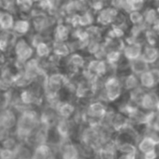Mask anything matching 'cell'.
Segmentation results:
<instances>
[{
	"mask_svg": "<svg viewBox=\"0 0 159 159\" xmlns=\"http://www.w3.org/2000/svg\"><path fill=\"white\" fill-rule=\"evenodd\" d=\"M37 124V114L34 110L21 113L17 123V136L20 140H27Z\"/></svg>",
	"mask_w": 159,
	"mask_h": 159,
	"instance_id": "1",
	"label": "cell"
},
{
	"mask_svg": "<svg viewBox=\"0 0 159 159\" xmlns=\"http://www.w3.org/2000/svg\"><path fill=\"white\" fill-rule=\"evenodd\" d=\"M15 54L17 60L26 63L33 55V48L24 39H20L15 44Z\"/></svg>",
	"mask_w": 159,
	"mask_h": 159,
	"instance_id": "2",
	"label": "cell"
},
{
	"mask_svg": "<svg viewBox=\"0 0 159 159\" xmlns=\"http://www.w3.org/2000/svg\"><path fill=\"white\" fill-rule=\"evenodd\" d=\"M67 83H68V79L64 75L60 73H54L48 75V85L45 89L58 92L60 89H61L64 85H67Z\"/></svg>",
	"mask_w": 159,
	"mask_h": 159,
	"instance_id": "3",
	"label": "cell"
},
{
	"mask_svg": "<svg viewBox=\"0 0 159 159\" xmlns=\"http://www.w3.org/2000/svg\"><path fill=\"white\" fill-rule=\"evenodd\" d=\"M118 9L114 7H106L103 8L98 15L97 17V21L102 24V25H109L113 22H115L116 17L118 16Z\"/></svg>",
	"mask_w": 159,
	"mask_h": 159,
	"instance_id": "4",
	"label": "cell"
},
{
	"mask_svg": "<svg viewBox=\"0 0 159 159\" xmlns=\"http://www.w3.org/2000/svg\"><path fill=\"white\" fill-rule=\"evenodd\" d=\"M44 71V69L40 66L39 61L36 59H31L29 60L26 63H25V67H24V74L26 75V76L31 79L32 81H34L37 76Z\"/></svg>",
	"mask_w": 159,
	"mask_h": 159,
	"instance_id": "5",
	"label": "cell"
},
{
	"mask_svg": "<svg viewBox=\"0 0 159 159\" xmlns=\"http://www.w3.org/2000/svg\"><path fill=\"white\" fill-rule=\"evenodd\" d=\"M142 49H143V48H142L141 43L135 41V42L129 43L128 45H126V47L123 50V53H124L125 57L129 61H131L137 60L142 57V53H143Z\"/></svg>",
	"mask_w": 159,
	"mask_h": 159,
	"instance_id": "6",
	"label": "cell"
},
{
	"mask_svg": "<svg viewBox=\"0 0 159 159\" xmlns=\"http://www.w3.org/2000/svg\"><path fill=\"white\" fill-rule=\"evenodd\" d=\"M106 106L101 102H94L90 103L87 110V115L90 118H99L100 120L106 115Z\"/></svg>",
	"mask_w": 159,
	"mask_h": 159,
	"instance_id": "7",
	"label": "cell"
},
{
	"mask_svg": "<svg viewBox=\"0 0 159 159\" xmlns=\"http://www.w3.org/2000/svg\"><path fill=\"white\" fill-rule=\"evenodd\" d=\"M0 122H1V127L4 129H12L15 124H16V116L14 115V113L9 110V109H6L3 110L1 113V117H0Z\"/></svg>",
	"mask_w": 159,
	"mask_h": 159,
	"instance_id": "8",
	"label": "cell"
},
{
	"mask_svg": "<svg viewBox=\"0 0 159 159\" xmlns=\"http://www.w3.org/2000/svg\"><path fill=\"white\" fill-rule=\"evenodd\" d=\"M159 98L155 92H146L141 102V105L146 110H153L157 109L158 103Z\"/></svg>",
	"mask_w": 159,
	"mask_h": 159,
	"instance_id": "9",
	"label": "cell"
},
{
	"mask_svg": "<svg viewBox=\"0 0 159 159\" xmlns=\"http://www.w3.org/2000/svg\"><path fill=\"white\" fill-rule=\"evenodd\" d=\"M159 57L158 49L153 46H146L142 53V59L148 64L155 63Z\"/></svg>",
	"mask_w": 159,
	"mask_h": 159,
	"instance_id": "10",
	"label": "cell"
},
{
	"mask_svg": "<svg viewBox=\"0 0 159 159\" xmlns=\"http://www.w3.org/2000/svg\"><path fill=\"white\" fill-rule=\"evenodd\" d=\"M129 66H130L131 71L135 75H142L145 72L149 71V64L145 61H143L142 59V57L137 59V60L131 61L129 62Z\"/></svg>",
	"mask_w": 159,
	"mask_h": 159,
	"instance_id": "11",
	"label": "cell"
},
{
	"mask_svg": "<svg viewBox=\"0 0 159 159\" xmlns=\"http://www.w3.org/2000/svg\"><path fill=\"white\" fill-rule=\"evenodd\" d=\"M56 112L58 113V115L63 118V119H68L75 112V107L74 105H72L69 102H61L55 108Z\"/></svg>",
	"mask_w": 159,
	"mask_h": 159,
	"instance_id": "12",
	"label": "cell"
},
{
	"mask_svg": "<svg viewBox=\"0 0 159 159\" xmlns=\"http://www.w3.org/2000/svg\"><path fill=\"white\" fill-rule=\"evenodd\" d=\"M116 149H117V147L115 144L107 143L103 147L99 148L98 154H99L101 159H116Z\"/></svg>",
	"mask_w": 159,
	"mask_h": 159,
	"instance_id": "13",
	"label": "cell"
},
{
	"mask_svg": "<svg viewBox=\"0 0 159 159\" xmlns=\"http://www.w3.org/2000/svg\"><path fill=\"white\" fill-rule=\"evenodd\" d=\"M14 19L10 12L1 11L0 12V25L3 31H8L14 27Z\"/></svg>",
	"mask_w": 159,
	"mask_h": 159,
	"instance_id": "14",
	"label": "cell"
},
{
	"mask_svg": "<svg viewBox=\"0 0 159 159\" xmlns=\"http://www.w3.org/2000/svg\"><path fill=\"white\" fill-rule=\"evenodd\" d=\"M52 50L54 52V55L58 57H65L68 56L71 52L70 47L68 44L64 42H59V41H54L52 45Z\"/></svg>",
	"mask_w": 159,
	"mask_h": 159,
	"instance_id": "15",
	"label": "cell"
},
{
	"mask_svg": "<svg viewBox=\"0 0 159 159\" xmlns=\"http://www.w3.org/2000/svg\"><path fill=\"white\" fill-rule=\"evenodd\" d=\"M70 30L68 26H66L63 23H59L54 31V36H55V41L59 42H64L65 40L68 39Z\"/></svg>",
	"mask_w": 159,
	"mask_h": 159,
	"instance_id": "16",
	"label": "cell"
},
{
	"mask_svg": "<svg viewBox=\"0 0 159 159\" xmlns=\"http://www.w3.org/2000/svg\"><path fill=\"white\" fill-rule=\"evenodd\" d=\"M38 98H39V96L33 89H24L20 93V102H22L26 105H30L32 103L37 102Z\"/></svg>",
	"mask_w": 159,
	"mask_h": 159,
	"instance_id": "17",
	"label": "cell"
},
{
	"mask_svg": "<svg viewBox=\"0 0 159 159\" xmlns=\"http://www.w3.org/2000/svg\"><path fill=\"white\" fill-rule=\"evenodd\" d=\"M57 131L61 139H67L71 132V124L68 119L61 118L57 124Z\"/></svg>",
	"mask_w": 159,
	"mask_h": 159,
	"instance_id": "18",
	"label": "cell"
},
{
	"mask_svg": "<svg viewBox=\"0 0 159 159\" xmlns=\"http://www.w3.org/2000/svg\"><path fill=\"white\" fill-rule=\"evenodd\" d=\"M112 127L115 130H121L129 127V118L123 114H116L114 117Z\"/></svg>",
	"mask_w": 159,
	"mask_h": 159,
	"instance_id": "19",
	"label": "cell"
},
{
	"mask_svg": "<svg viewBox=\"0 0 159 159\" xmlns=\"http://www.w3.org/2000/svg\"><path fill=\"white\" fill-rule=\"evenodd\" d=\"M156 146H157V143L152 139L144 136L143 139L139 143V150L145 155L149 152L155 151Z\"/></svg>",
	"mask_w": 159,
	"mask_h": 159,
	"instance_id": "20",
	"label": "cell"
},
{
	"mask_svg": "<svg viewBox=\"0 0 159 159\" xmlns=\"http://www.w3.org/2000/svg\"><path fill=\"white\" fill-rule=\"evenodd\" d=\"M30 28V23L27 20H18L15 21L14 23V27H13V32L16 34H24L29 31Z\"/></svg>",
	"mask_w": 159,
	"mask_h": 159,
	"instance_id": "21",
	"label": "cell"
},
{
	"mask_svg": "<svg viewBox=\"0 0 159 159\" xmlns=\"http://www.w3.org/2000/svg\"><path fill=\"white\" fill-rule=\"evenodd\" d=\"M62 159H78V150L72 144H66L62 150Z\"/></svg>",
	"mask_w": 159,
	"mask_h": 159,
	"instance_id": "22",
	"label": "cell"
},
{
	"mask_svg": "<svg viewBox=\"0 0 159 159\" xmlns=\"http://www.w3.org/2000/svg\"><path fill=\"white\" fill-rule=\"evenodd\" d=\"M31 82H32V80L26 76V75L24 74L23 71L17 73L13 77V84L17 87H26V86L30 85Z\"/></svg>",
	"mask_w": 159,
	"mask_h": 159,
	"instance_id": "23",
	"label": "cell"
},
{
	"mask_svg": "<svg viewBox=\"0 0 159 159\" xmlns=\"http://www.w3.org/2000/svg\"><path fill=\"white\" fill-rule=\"evenodd\" d=\"M116 147L124 155H136L137 154V149H136L135 145L129 142L120 143L119 144L116 145Z\"/></svg>",
	"mask_w": 159,
	"mask_h": 159,
	"instance_id": "24",
	"label": "cell"
},
{
	"mask_svg": "<svg viewBox=\"0 0 159 159\" xmlns=\"http://www.w3.org/2000/svg\"><path fill=\"white\" fill-rule=\"evenodd\" d=\"M140 82L141 84L144 87V88H147V89H150V88H153L155 85H156V82H155V79L153 77V75L151 73V71H147L145 72L144 74H143L140 77Z\"/></svg>",
	"mask_w": 159,
	"mask_h": 159,
	"instance_id": "25",
	"label": "cell"
},
{
	"mask_svg": "<svg viewBox=\"0 0 159 159\" xmlns=\"http://www.w3.org/2000/svg\"><path fill=\"white\" fill-rule=\"evenodd\" d=\"M68 63H69L72 67L77 69V68H80V67H83V66H84V64H85V59H84L83 56H81L80 54H78V53H74V54H72V55L69 57V59H68Z\"/></svg>",
	"mask_w": 159,
	"mask_h": 159,
	"instance_id": "26",
	"label": "cell"
},
{
	"mask_svg": "<svg viewBox=\"0 0 159 159\" xmlns=\"http://www.w3.org/2000/svg\"><path fill=\"white\" fill-rule=\"evenodd\" d=\"M138 84H139V80L134 74L129 75L124 81V87L126 89L133 90L138 88Z\"/></svg>",
	"mask_w": 159,
	"mask_h": 159,
	"instance_id": "27",
	"label": "cell"
},
{
	"mask_svg": "<svg viewBox=\"0 0 159 159\" xmlns=\"http://www.w3.org/2000/svg\"><path fill=\"white\" fill-rule=\"evenodd\" d=\"M144 20L145 22L149 23V24H153L155 25L157 22H158L157 20V12L155 8H148L144 13Z\"/></svg>",
	"mask_w": 159,
	"mask_h": 159,
	"instance_id": "28",
	"label": "cell"
},
{
	"mask_svg": "<svg viewBox=\"0 0 159 159\" xmlns=\"http://www.w3.org/2000/svg\"><path fill=\"white\" fill-rule=\"evenodd\" d=\"M36 54L40 58H46V57L49 56L50 48H49L48 45L47 43H45V42H43L40 45H38L37 48H36Z\"/></svg>",
	"mask_w": 159,
	"mask_h": 159,
	"instance_id": "29",
	"label": "cell"
},
{
	"mask_svg": "<svg viewBox=\"0 0 159 159\" xmlns=\"http://www.w3.org/2000/svg\"><path fill=\"white\" fill-rule=\"evenodd\" d=\"M121 56V51L120 50H112L106 54V60L109 64L116 65V63L119 61Z\"/></svg>",
	"mask_w": 159,
	"mask_h": 159,
	"instance_id": "30",
	"label": "cell"
},
{
	"mask_svg": "<svg viewBox=\"0 0 159 159\" xmlns=\"http://www.w3.org/2000/svg\"><path fill=\"white\" fill-rule=\"evenodd\" d=\"M93 20H94L93 15L91 14V12H89V10L83 12V14L80 15V26L90 25L93 22Z\"/></svg>",
	"mask_w": 159,
	"mask_h": 159,
	"instance_id": "31",
	"label": "cell"
},
{
	"mask_svg": "<svg viewBox=\"0 0 159 159\" xmlns=\"http://www.w3.org/2000/svg\"><path fill=\"white\" fill-rule=\"evenodd\" d=\"M121 89H122V87L113 89H109V90H105L106 91V96H107V101L114 102V101L117 100L121 95V91H122Z\"/></svg>",
	"mask_w": 159,
	"mask_h": 159,
	"instance_id": "32",
	"label": "cell"
},
{
	"mask_svg": "<svg viewBox=\"0 0 159 159\" xmlns=\"http://www.w3.org/2000/svg\"><path fill=\"white\" fill-rule=\"evenodd\" d=\"M146 39L149 43V46H153L155 47L157 43V39H158V34L154 30V29H151V30H147L146 31Z\"/></svg>",
	"mask_w": 159,
	"mask_h": 159,
	"instance_id": "33",
	"label": "cell"
},
{
	"mask_svg": "<svg viewBox=\"0 0 159 159\" xmlns=\"http://www.w3.org/2000/svg\"><path fill=\"white\" fill-rule=\"evenodd\" d=\"M144 94H145V92H143V90H142V89L137 88V89L131 90V92H130L131 101L134 102H136V103L141 104L142 99H143V97Z\"/></svg>",
	"mask_w": 159,
	"mask_h": 159,
	"instance_id": "34",
	"label": "cell"
},
{
	"mask_svg": "<svg viewBox=\"0 0 159 159\" xmlns=\"http://www.w3.org/2000/svg\"><path fill=\"white\" fill-rule=\"evenodd\" d=\"M129 20L131 22L138 25V24H142L143 22L144 16L140 11H132L129 13Z\"/></svg>",
	"mask_w": 159,
	"mask_h": 159,
	"instance_id": "35",
	"label": "cell"
},
{
	"mask_svg": "<svg viewBox=\"0 0 159 159\" xmlns=\"http://www.w3.org/2000/svg\"><path fill=\"white\" fill-rule=\"evenodd\" d=\"M87 31L89 34L90 40H95L98 41V39L101 37L102 35V31L99 27L97 26H90L89 28H87Z\"/></svg>",
	"mask_w": 159,
	"mask_h": 159,
	"instance_id": "36",
	"label": "cell"
},
{
	"mask_svg": "<svg viewBox=\"0 0 159 159\" xmlns=\"http://www.w3.org/2000/svg\"><path fill=\"white\" fill-rule=\"evenodd\" d=\"M16 4L18 5V7L23 11V12H27V11H30L31 8L33 7V1H30V0H22V1H17Z\"/></svg>",
	"mask_w": 159,
	"mask_h": 159,
	"instance_id": "37",
	"label": "cell"
},
{
	"mask_svg": "<svg viewBox=\"0 0 159 159\" xmlns=\"http://www.w3.org/2000/svg\"><path fill=\"white\" fill-rule=\"evenodd\" d=\"M10 101H11V92L9 90L4 92L2 94V97H1V108H2V111L5 110L7 105L10 103Z\"/></svg>",
	"mask_w": 159,
	"mask_h": 159,
	"instance_id": "38",
	"label": "cell"
},
{
	"mask_svg": "<svg viewBox=\"0 0 159 159\" xmlns=\"http://www.w3.org/2000/svg\"><path fill=\"white\" fill-rule=\"evenodd\" d=\"M88 50L89 52L92 53V54H97L101 48H102V45L99 43V41H95V40H90L89 46H88Z\"/></svg>",
	"mask_w": 159,
	"mask_h": 159,
	"instance_id": "39",
	"label": "cell"
},
{
	"mask_svg": "<svg viewBox=\"0 0 159 159\" xmlns=\"http://www.w3.org/2000/svg\"><path fill=\"white\" fill-rule=\"evenodd\" d=\"M1 159H15L17 157L16 152L14 150H9V149H1Z\"/></svg>",
	"mask_w": 159,
	"mask_h": 159,
	"instance_id": "40",
	"label": "cell"
},
{
	"mask_svg": "<svg viewBox=\"0 0 159 159\" xmlns=\"http://www.w3.org/2000/svg\"><path fill=\"white\" fill-rule=\"evenodd\" d=\"M17 147V144L15 143V140L12 138H7L3 141V148L5 149H9V150H15Z\"/></svg>",
	"mask_w": 159,
	"mask_h": 159,
	"instance_id": "41",
	"label": "cell"
},
{
	"mask_svg": "<svg viewBox=\"0 0 159 159\" xmlns=\"http://www.w3.org/2000/svg\"><path fill=\"white\" fill-rule=\"evenodd\" d=\"M143 4H144L143 1H138V0H131V1H129L131 12L132 11H139L143 7Z\"/></svg>",
	"mask_w": 159,
	"mask_h": 159,
	"instance_id": "42",
	"label": "cell"
},
{
	"mask_svg": "<svg viewBox=\"0 0 159 159\" xmlns=\"http://www.w3.org/2000/svg\"><path fill=\"white\" fill-rule=\"evenodd\" d=\"M44 42V38L40 34H36L34 35H33L32 40H31V44L33 45V47H34L35 48H37L38 45H40L41 43Z\"/></svg>",
	"mask_w": 159,
	"mask_h": 159,
	"instance_id": "43",
	"label": "cell"
},
{
	"mask_svg": "<svg viewBox=\"0 0 159 159\" xmlns=\"http://www.w3.org/2000/svg\"><path fill=\"white\" fill-rule=\"evenodd\" d=\"M68 21H69V23L72 24L74 27L80 26V15L75 14V15L70 16L69 19H68Z\"/></svg>",
	"mask_w": 159,
	"mask_h": 159,
	"instance_id": "44",
	"label": "cell"
},
{
	"mask_svg": "<svg viewBox=\"0 0 159 159\" xmlns=\"http://www.w3.org/2000/svg\"><path fill=\"white\" fill-rule=\"evenodd\" d=\"M89 6L96 11H102L103 9L104 3L102 1H94V2H89Z\"/></svg>",
	"mask_w": 159,
	"mask_h": 159,
	"instance_id": "45",
	"label": "cell"
},
{
	"mask_svg": "<svg viewBox=\"0 0 159 159\" xmlns=\"http://www.w3.org/2000/svg\"><path fill=\"white\" fill-rule=\"evenodd\" d=\"M150 71H151V73H152V75H153V77H154V79H155L156 84L159 83V69H157V68H154V69H152V70H150Z\"/></svg>",
	"mask_w": 159,
	"mask_h": 159,
	"instance_id": "46",
	"label": "cell"
},
{
	"mask_svg": "<svg viewBox=\"0 0 159 159\" xmlns=\"http://www.w3.org/2000/svg\"><path fill=\"white\" fill-rule=\"evenodd\" d=\"M157 157V152L155 150V151H152V152H149V153L145 154L143 156V159H156Z\"/></svg>",
	"mask_w": 159,
	"mask_h": 159,
	"instance_id": "47",
	"label": "cell"
},
{
	"mask_svg": "<svg viewBox=\"0 0 159 159\" xmlns=\"http://www.w3.org/2000/svg\"><path fill=\"white\" fill-rule=\"evenodd\" d=\"M152 128H153V129H155L156 130L159 131V114L157 116V118H156V120H155V122H154V124H153Z\"/></svg>",
	"mask_w": 159,
	"mask_h": 159,
	"instance_id": "48",
	"label": "cell"
},
{
	"mask_svg": "<svg viewBox=\"0 0 159 159\" xmlns=\"http://www.w3.org/2000/svg\"><path fill=\"white\" fill-rule=\"evenodd\" d=\"M136 155H123L119 159H136Z\"/></svg>",
	"mask_w": 159,
	"mask_h": 159,
	"instance_id": "49",
	"label": "cell"
},
{
	"mask_svg": "<svg viewBox=\"0 0 159 159\" xmlns=\"http://www.w3.org/2000/svg\"><path fill=\"white\" fill-rule=\"evenodd\" d=\"M153 29H154V30L159 34V21L158 22H157L155 25H153Z\"/></svg>",
	"mask_w": 159,
	"mask_h": 159,
	"instance_id": "50",
	"label": "cell"
},
{
	"mask_svg": "<svg viewBox=\"0 0 159 159\" xmlns=\"http://www.w3.org/2000/svg\"><path fill=\"white\" fill-rule=\"evenodd\" d=\"M157 112H158V114H159V100H158V103H157Z\"/></svg>",
	"mask_w": 159,
	"mask_h": 159,
	"instance_id": "51",
	"label": "cell"
},
{
	"mask_svg": "<svg viewBox=\"0 0 159 159\" xmlns=\"http://www.w3.org/2000/svg\"><path fill=\"white\" fill-rule=\"evenodd\" d=\"M157 11H158V12H159V7H158V8H157Z\"/></svg>",
	"mask_w": 159,
	"mask_h": 159,
	"instance_id": "52",
	"label": "cell"
}]
</instances>
